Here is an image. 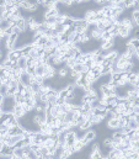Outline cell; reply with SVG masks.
Here are the masks:
<instances>
[{"mask_svg": "<svg viewBox=\"0 0 139 159\" xmlns=\"http://www.w3.org/2000/svg\"><path fill=\"white\" fill-rule=\"evenodd\" d=\"M129 158H130V159H139V153H138V152H134L133 154H130Z\"/></svg>", "mask_w": 139, "mask_h": 159, "instance_id": "1f68e13d", "label": "cell"}, {"mask_svg": "<svg viewBox=\"0 0 139 159\" xmlns=\"http://www.w3.org/2000/svg\"><path fill=\"white\" fill-rule=\"evenodd\" d=\"M96 136H97L96 131H94V129H89V131H86V132L84 133V137L83 138L90 144V143H92V142L96 140Z\"/></svg>", "mask_w": 139, "mask_h": 159, "instance_id": "52a82bcc", "label": "cell"}, {"mask_svg": "<svg viewBox=\"0 0 139 159\" xmlns=\"http://www.w3.org/2000/svg\"><path fill=\"white\" fill-rule=\"evenodd\" d=\"M128 127L130 128V129H137L138 128V123H137V122L136 121H129L128 122Z\"/></svg>", "mask_w": 139, "mask_h": 159, "instance_id": "4316f807", "label": "cell"}, {"mask_svg": "<svg viewBox=\"0 0 139 159\" xmlns=\"http://www.w3.org/2000/svg\"><path fill=\"white\" fill-rule=\"evenodd\" d=\"M4 97H5V96H4V95H3V94H1V93H0V105H3V101H4Z\"/></svg>", "mask_w": 139, "mask_h": 159, "instance_id": "8d00e7d4", "label": "cell"}, {"mask_svg": "<svg viewBox=\"0 0 139 159\" xmlns=\"http://www.w3.org/2000/svg\"><path fill=\"white\" fill-rule=\"evenodd\" d=\"M57 75H58L59 78L65 79V78H67V76L69 75V69H68L67 67H65V66L58 68V69H57Z\"/></svg>", "mask_w": 139, "mask_h": 159, "instance_id": "8fae6325", "label": "cell"}, {"mask_svg": "<svg viewBox=\"0 0 139 159\" xmlns=\"http://www.w3.org/2000/svg\"><path fill=\"white\" fill-rule=\"evenodd\" d=\"M72 69H73V70H76V72L81 73V72H83V64H75Z\"/></svg>", "mask_w": 139, "mask_h": 159, "instance_id": "f546056e", "label": "cell"}, {"mask_svg": "<svg viewBox=\"0 0 139 159\" xmlns=\"http://www.w3.org/2000/svg\"><path fill=\"white\" fill-rule=\"evenodd\" d=\"M123 1L126 3L127 9H132L133 5H134V0H123Z\"/></svg>", "mask_w": 139, "mask_h": 159, "instance_id": "83f0119b", "label": "cell"}, {"mask_svg": "<svg viewBox=\"0 0 139 159\" xmlns=\"http://www.w3.org/2000/svg\"><path fill=\"white\" fill-rule=\"evenodd\" d=\"M102 158V153L101 150H91V153H90V159H101Z\"/></svg>", "mask_w": 139, "mask_h": 159, "instance_id": "d6986e66", "label": "cell"}, {"mask_svg": "<svg viewBox=\"0 0 139 159\" xmlns=\"http://www.w3.org/2000/svg\"><path fill=\"white\" fill-rule=\"evenodd\" d=\"M91 127H92V125H91V122H90V121H84L83 123L79 126V128L81 129V131H84V132H86V131H89V129H91Z\"/></svg>", "mask_w": 139, "mask_h": 159, "instance_id": "2e32d148", "label": "cell"}, {"mask_svg": "<svg viewBox=\"0 0 139 159\" xmlns=\"http://www.w3.org/2000/svg\"><path fill=\"white\" fill-rule=\"evenodd\" d=\"M30 147H31V150H33V152H36V150L39 149V146L38 144H30Z\"/></svg>", "mask_w": 139, "mask_h": 159, "instance_id": "d6a6232c", "label": "cell"}, {"mask_svg": "<svg viewBox=\"0 0 139 159\" xmlns=\"http://www.w3.org/2000/svg\"><path fill=\"white\" fill-rule=\"evenodd\" d=\"M94 64H95V63H94V62H92V60H91V59H89V60H88V62H86V63H85V66H86V67H88V68L90 69V68H91V67L94 66Z\"/></svg>", "mask_w": 139, "mask_h": 159, "instance_id": "836d02e7", "label": "cell"}, {"mask_svg": "<svg viewBox=\"0 0 139 159\" xmlns=\"http://www.w3.org/2000/svg\"><path fill=\"white\" fill-rule=\"evenodd\" d=\"M116 6L118 7V9H121L122 11H124L127 9V6H126V3L123 1V0H118V1L116 3Z\"/></svg>", "mask_w": 139, "mask_h": 159, "instance_id": "cb8c5ba5", "label": "cell"}, {"mask_svg": "<svg viewBox=\"0 0 139 159\" xmlns=\"http://www.w3.org/2000/svg\"><path fill=\"white\" fill-rule=\"evenodd\" d=\"M44 70H46V67H44V64H39V66L36 67L35 75H37V76H43V75H44Z\"/></svg>", "mask_w": 139, "mask_h": 159, "instance_id": "5bb4252c", "label": "cell"}, {"mask_svg": "<svg viewBox=\"0 0 139 159\" xmlns=\"http://www.w3.org/2000/svg\"><path fill=\"white\" fill-rule=\"evenodd\" d=\"M112 38H114V37L111 35V32H110V31H104V32H102L100 42H106V41H110V40H112Z\"/></svg>", "mask_w": 139, "mask_h": 159, "instance_id": "7c38bea8", "label": "cell"}, {"mask_svg": "<svg viewBox=\"0 0 139 159\" xmlns=\"http://www.w3.org/2000/svg\"><path fill=\"white\" fill-rule=\"evenodd\" d=\"M14 153V147H9L7 144H1L0 147V157L1 158H7L13 156Z\"/></svg>", "mask_w": 139, "mask_h": 159, "instance_id": "3957f363", "label": "cell"}, {"mask_svg": "<svg viewBox=\"0 0 139 159\" xmlns=\"http://www.w3.org/2000/svg\"><path fill=\"white\" fill-rule=\"evenodd\" d=\"M25 103H26V105L28 106V107H30L31 111L35 109V106L37 105V103L33 100V97H27V99H25Z\"/></svg>", "mask_w": 139, "mask_h": 159, "instance_id": "e0dca14e", "label": "cell"}, {"mask_svg": "<svg viewBox=\"0 0 139 159\" xmlns=\"http://www.w3.org/2000/svg\"><path fill=\"white\" fill-rule=\"evenodd\" d=\"M136 122L139 125V115H136Z\"/></svg>", "mask_w": 139, "mask_h": 159, "instance_id": "74e56055", "label": "cell"}, {"mask_svg": "<svg viewBox=\"0 0 139 159\" xmlns=\"http://www.w3.org/2000/svg\"><path fill=\"white\" fill-rule=\"evenodd\" d=\"M21 57H22V54H21V50H20V48H15V50L9 51L6 53V58H9L10 60H13V62H17Z\"/></svg>", "mask_w": 139, "mask_h": 159, "instance_id": "7a4b0ae2", "label": "cell"}, {"mask_svg": "<svg viewBox=\"0 0 139 159\" xmlns=\"http://www.w3.org/2000/svg\"><path fill=\"white\" fill-rule=\"evenodd\" d=\"M130 19H132L133 21L139 20V10L138 9H133L132 7V11H130Z\"/></svg>", "mask_w": 139, "mask_h": 159, "instance_id": "44dd1931", "label": "cell"}, {"mask_svg": "<svg viewBox=\"0 0 139 159\" xmlns=\"http://www.w3.org/2000/svg\"><path fill=\"white\" fill-rule=\"evenodd\" d=\"M31 48H32V46L31 44H25V46H22L20 50H21V54H22V57H28V54H30V51H31Z\"/></svg>", "mask_w": 139, "mask_h": 159, "instance_id": "4fadbf2b", "label": "cell"}, {"mask_svg": "<svg viewBox=\"0 0 139 159\" xmlns=\"http://www.w3.org/2000/svg\"><path fill=\"white\" fill-rule=\"evenodd\" d=\"M106 127L108 129H113V131H117L120 128V123H118L117 119H108L107 122H106Z\"/></svg>", "mask_w": 139, "mask_h": 159, "instance_id": "30bf717a", "label": "cell"}, {"mask_svg": "<svg viewBox=\"0 0 139 159\" xmlns=\"http://www.w3.org/2000/svg\"><path fill=\"white\" fill-rule=\"evenodd\" d=\"M13 154H14V156H16V157H19V158H21L25 153H23L22 148H14V153Z\"/></svg>", "mask_w": 139, "mask_h": 159, "instance_id": "d4e9b609", "label": "cell"}, {"mask_svg": "<svg viewBox=\"0 0 139 159\" xmlns=\"http://www.w3.org/2000/svg\"><path fill=\"white\" fill-rule=\"evenodd\" d=\"M114 41L116 38H112L110 41H106V42H100V50L102 52H108L114 48Z\"/></svg>", "mask_w": 139, "mask_h": 159, "instance_id": "277c9868", "label": "cell"}, {"mask_svg": "<svg viewBox=\"0 0 139 159\" xmlns=\"http://www.w3.org/2000/svg\"><path fill=\"white\" fill-rule=\"evenodd\" d=\"M21 1H27V0H21Z\"/></svg>", "mask_w": 139, "mask_h": 159, "instance_id": "ab89813d", "label": "cell"}, {"mask_svg": "<svg viewBox=\"0 0 139 159\" xmlns=\"http://www.w3.org/2000/svg\"><path fill=\"white\" fill-rule=\"evenodd\" d=\"M15 106V101L11 96H5L3 101V111L4 112H13V109Z\"/></svg>", "mask_w": 139, "mask_h": 159, "instance_id": "6da1fadb", "label": "cell"}, {"mask_svg": "<svg viewBox=\"0 0 139 159\" xmlns=\"http://www.w3.org/2000/svg\"><path fill=\"white\" fill-rule=\"evenodd\" d=\"M65 103V99H62V97H58V99H57V104L55 105H63Z\"/></svg>", "mask_w": 139, "mask_h": 159, "instance_id": "4dcf8cb0", "label": "cell"}, {"mask_svg": "<svg viewBox=\"0 0 139 159\" xmlns=\"http://www.w3.org/2000/svg\"><path fill=\"white\" fill-rule=\"evenodd\" d=\"M73 109V104H69V103H64L63 105H60V111L62 112H69L70 110Z\"/></svg>", "mask_w": 139, "mask_h": 159, "instance_id": "ac0fdd59", "label": "cell"}, {"mask_svg": "<svg viewBox=\"0 0 139 159\" xmlns=\"http://www.w3.org/2000/svg\"><path fill=\"white\" fill-rule=\"evenodd\" d=\"M17 64H19V68L22 69V70H26L27 68V58L26 57H21L19 60H17Z\"/></svg>", "mask_w": 139, "mask_h": 159, "instance_id": "9a60e30c", "label": "cell"}, {"mask_svg": "<svg viewBox=\"0 0 139 159\" xmlns=\"http://www.w3.org/2000/svg\"><path fill=\"white\" fill-rule=\"evenodd\" d=\"M76 141V133L74 129H72V131H68L67 132V136H65V144L68 147H70L75 143Z\"/></svg>", "mask_w": 139, "mask_h": 159, "instance_id": "5b68a950", "label": "cell"}, {"mask_svg": "<svg viewBox=\"0 0 139 159\" xmlns=\"http://www.w3.org/2000/svg\"><path fill=\"white\" fill-rule=\"evenodd\" d=\"M59 13H60V11H59V9H58V6H57V7H53V9H48V10L44 11L43 17H44V20H46V19H51V17H55V16L58 15Z\"/></svg>", "mask_w": 139, "mask_h": 159, "instance_id": "9c48e42d", "label": "cell"}, {"mask_svg": "<svg viewBox=\"0 0 139 159\" xmlns=\"http://www.w3.org/2000/svg\"><path fill=\"white\" fill-rule=\"evenodd\" d=\"M67 95H68V90L65 89V87H64V88H62V89H59V91H58V97H62V99H65V97H67Z\"/></svg>", "mask_w": 139, "mask_h": 159, "instance_id": "7402d4cb", "label": "cell"}, {"mask_svg": "<svg viewBox=\"0 0 139 159\" xmlns=\"http://www.w3.org/2000/svg\"><path fill=\"white\" fill-rule=\"evenodd\" d=\"M13 113H14V116H15V117H16V119H17V120L22 119V117L26 115V112L23 111L22 106H21V105H17V104H15L14 109H13Z\"/></svg>", "mask_w": 139, "mask_h": 159, "instance_id": "8992f818", "label": "cell"}, {"mask_svg": "<svg viewBox=\"0 0 139 159\" xmlns=\"http://www.w3.org/2000/svg\"><path fill=\"white\" fill-rule=\"evenodd\" d=\"M110 76H111V80H113V81H117L118 79L121 78V74H120V73H116V72H113V73H111V74H110Z\"/></svg>", "mask_w": 139, "mask_h": 159, "instance_id": "484cf974", "label": "cell"}, {"mask_svg": "<svg viewBox=\"0 0 139 159\" xmlns=\"http://www.w3.org/2000/svg\"><path fill=\"white\" fill-rule=\"evenodd\" d=\"M99 149H100V143L94 141L92 144H91V150H99Z\"/></svg>", "mask_w": 139, "mask_h": 159, "instance_id": "f1b7e54d", "label": "cell"}, {"mask_svg": "<svg viewBox=\"0 0 139 159\" xmlns=\"http://www.w3.org/2000/svg\"><path fill=\"white\" fill-rule=\"evenodd\" d=\"M20 159H28V157L26 156V154H23V156H22L21 158H20Z\"/></svg>", "mask_w": 139, "mask_h": 159, "instance_id": "f35d334b", "label": "cell"}, {"mask_svg": "<svg viewBox=\"0 0 139 159\" xmlns=\"http://www.w3.org/2000/svg\"><path fill=\"white\" fill-rule=\"evenodd\" d=\"M6 5V0H0V9Z\"/></svg>", "mask_w": 139, "mask_h": 159, "instance_id": "d590c367", "label": "cell"}, {"mask_svg": "<svg viewBox=\"0 0 139 159\" xmlns=\"http://www.w3.org/2000/svg\"><path fill=\"white\" fill-rule=\"evenodd\" d=\"M111 144H112V138L105 136L104 137V141H102V146L106 147V148H110V147H111Z\"/></svg>", "mask_w": 139, "mask_h": 159, "instance_id": "ffe728a7", "label": "cell"}, {"mask_svg": "<svg viewBox=\"0 0 139 159\" xmlns=\"http://www.w3.org/2000/svg\"><path fill=\"white\" fill-rule=\"evenodd\" d=\"M35 3L37 4L38 6H43V5H44V3H46V0H36Z\"/></svg>", "mask_w": 139, "mask_h": 159, "instance_id": "e575fe53", "label": "cell"}, {"mask_svg": "<svg viewBox=\"0 0 139 159\" xmlns=\"http://www.w3.org/2000/svg\"><path fill=\"white\" fill-rule=\"evenodd\" d=\"M16 26H17V28L20 30V32H26V30H27V22H26V17L25 16H22V17H20L17 21H16V23H15Z\"/></svg>", "mask_w": 139, "mask_h": 159, "instance_id": "ba28073f", "label": "cell"}, {"mask_svg": "<svg viewBox=\"0 0 139 159\" xmlns=\"http://www.w3.org/2000/svg\"><path fill=\"white\" fill-rule=\"evenodd\" d=\"M129 43L132 44V46L136 48V50H138L139 48V38H136V37H132L129 40Z\"/></svg>", "mask_w": 139, "mask_h": 159, "instance_id": "603a6c76", "label": "cell"}]
</instances>
